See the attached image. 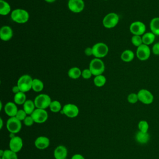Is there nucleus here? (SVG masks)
<instances>
[{
  "instance_id": "f257e3e1",
  "label": "nucleus",
  "mask_w": 159,
  "mask_h": 159,
  "mask_svg": "<svg viewBox=\"0 0 159 159\" xmlns=\"http://www.w3.org/2000/svg\"><path fill=\"white\" fill-rule=\"evenodd\" d=\"M11 19L17 24H25L29 19V12L23 9H16L11 12Z\"/></svg>"
},
{
  "instance_id": "f03ea898",
  "label": "nucleus",
  "mask_w": 159,
  "mask_h": 159,
  "mask_svg": "<svg viewBox=\"0 0 159 159\" xmlns=\"http://www.w3.org/2000/svg\"><path fill=\"white\" fill-rule=\"evenodd\" d=\"M89 69L94 76L102 75L105 70V65L101 58H94L89 63Z\"/></svg>"
},
{
  "instance_id": "7ed1b4c3",
  "label": "nucleus",
  "mask_w": 159,
  "mask_h": 159,
  "mask_svg": "<svg viewBox=\"0 0 159 159\" xmlns=\"http://www.w3.org/2000/svg\"><path fill=\"white\" fill-rule=\"evenodd\" d=\"M33 79L29 75H22L17 80V85L20 91L26 93L32 89Z\"/></svg>"
},
{
  "instance_id": "20e7f679",
  "label": "nucleus",
  "mask_w": 159,
  "mask_h": 159,
  "mask_svg": "<svg viewBox=\"0 0 159 159\" xmlns=\"http://www.w3.org/2000/svg\"><path fill=\"white\" fill-rule=\"evenodd\" d=\"M34 101L36 108L45 109L50 106V104L52 101L51 98L48 94H40L35 98Z\"/></svg>"
},
{
  "instance_id": "39448f33",
  "label": "nucleus",
  "mask_w": 159,
  "mask_h": 159,
  "mask_svg": "<svg viewBox=\"0 0 159 159\" xmlns=\"http://www.w3.org/2000/svg\"><path fill=\"white\" fill-rule=\"evenodd\" d=\"M93 56L95 58H102L105 57L109 52V48L107 45L103 42H98L95 43L93 47Z\"/></svg>"
},
{
  "instance_id": "423d86ee",
  "label": "nucleus",
  "mask_w": 159,
  "mask_h": 159,
  "mask_svg": "<svg viewBox=\"0 0 159 159\" xmlns=\"http://www.w3.org/2000/svg\"><path fill=\"white\" fill-rule=\"evenodd\" d=\"M119 21V16L115 12H110L103 18L102 25L106 29H112L117 25Z\"/></svg>"
},
{
  "instance_id": "0eeeda50",
  "label": "nucleus",
  "mask_w": 159,
  "mask_h": 159,
  "mask_svg": "<svg viewBox=\"0 0 159 159\" xmlns=\"http://www.w3.org/2000/svg\"><path fill=\"white\" fill-rule=\"evenodd\" d=\"M6 127L10 133L13 134H17L20 130L22 128L21 121L17 119L16 117H10L7 120Z\"/></svg>"
},
{
  "instance_id": "6e6552de",
  "label": "nucleus",
  "mask_w": 159,
  "mask_h": 159,
  "mask_svg": "<svg viewBox=\"0 0 159 159\" xmlns=\"http://www.w3.org/2000/svg\"><path fill=\"white\" fill-rule=\"evenodd\" d=\"M129 30L133 35L142 36L146 32V25L142 21H134L130 24Z\"/></svg>"
},
{
  "instance_id": "1a4fd4ad",
  "label": "nucleus",
  "mask_w": 159,
  "mask_h": 159,
  "mask_svg": "<svg viewBox=\"0 0 159 159\" xmlns=\"http://www.w3.org/2000/svg\"><path fill=\"white\" fill-rule=\"evenodd\" d=\"M139 101L144 104H150L153 102L154 96L152 92L147 89H141L137 93Z\"/></svg>"
},
{
  "instance_id": "9d476101",
  "label": "nucleus",
  "mask_w": 159,
  "mask_h": 159,
  "mask_svg": "<svg viewBox=\"0 0 159 159\" xmlns=\"http://www.w3.org/2000/svg\"><path fill=\"white\" fill-rule=\"evenodd\" d=\"M151 52L152 50L149 46L143 43L137 47L136 56L139 60L141 61H145L150 58Z\"/></svg>"
},
{
  "instance_id": "9b49d317",
  "label": "nucleus",
  "mask_w": 159,
  "mask_h": 159,
  "mask_svg": "<svg viewBox=\"0 0 159 159\" xmlns=\"http://www.w3.org/2000/svg\"><path fill=\"white\" fill-rule=\"evenodd\" d=\"M34 122L38 124L45 122L48 119V113L45 109L36 108L30 115Z\"/></svg>"
},
{
  "instance_id": "f8f14e48",
  "label": "nucleus",
  "mask_w": 159,
  "mask_h": 159,
  "mask_svg": "<svg viewBox=\"0 0 159 159\" xmlns=\"http://www.w3.org/2000/svg\"><path fill=\"white\" fill-rule=\"evenodd\" d=\"M63 114L70 118L76 117L79 114V108L74 104H66L62 108Z\"/></svg>"
},
{
  "instance_id": "ddd939ff",
  "label": "nucleus",
  "mask_w": 159,
  "mask_h": 159,
  "mask_svg": "<svg viewBox=\"0 0 159 159\" xmlns=\"http://www.w3.org/2000/svg\"><path fill=\"white\" fill-rule=\"evenodd\" d=\"M83 0H69L68 2V9L74 13H80L84 9Z\"/></svg>"
},
{
  "instance_id": "4468645a",
  "label": "nucleus",
  "mask_w": 159,
  "mask_h": 159,
  "mask_svg": "<svg viewBox=\"0 0 159 159\" xmlns=\"http://www.w3.org/2000/svg\"><path fill=\"white\" fill-rule=\"evenodd\" d=\"M9 148L11 150L17 153L22 148L23 142L22 139L19 136H12L9 141Z\"/></svg>"
},
{
  "instance_id": "2eb2a0df",
  "label": "nucleus",
  "mask_w": 159,
  "mask_h": 159,
  "mask_svg": "<svg viewBox=\"0 0 159 159\" xmlns=\"http://www.w3.org/2000/svg\"><path fill=\"white\" fill-rule=\"evenodd\" d=\"M13 31L9 25H3L0 29V38L3 41H8L12 39Z\"/></svg>"
},
{
  "instance_id": "dca6fc26",
  "label": "nucleus",
  "mask_w": 159,
  "mask_h": 159,
  "mask_svg": "<svg viewBox=\"0 0 159 159\" xmlns=\"http://www.w3.org/2000/svg\"><path fill=\"white\" fill-rule=\"evenodd\" d=\"M34 144L37 148L40 150H44L49 146L50 140L47 137L40 136L35 139Z\"/></svg>"
},
{
  "instance_id": "f3484780",
  "label": "nucleus",
  "mask_w": 159,
  "mask_h": 159,
  "mask_svg": "<svg viewBox=\"0 0 159 159\" xmlns=\"http://www.w3.org/2000/svg\"><path fill=\"white\" fill-rule=\"evenodd\" d=\"M17 111V107L15 102H7L4 106V112L10 117H16Z\"/></svg>"
},
{
  "instance_id": "a211bd4d",
  "label": "nucleus",
  "mask_w": 159,
  "mask_h": 159,
  "mask_svg": "<svg viewBox=\"0 0 159 159\" xmlns=\"http://www.w3.org/2000/svg\"><path fill=\"white\" fill-rule=\"evenodd\" d=\"M68 151L63 145H58L56 147L53 152V156L55 159H65L67 157Z\"/></svg>"
},
{
  "instance_id": "6ab92c4d",
  "label": "nucleus",
  "mask_w": 159,
  "mask_h": 159,
  "mask_svg": "<svg viewBox=\"0 0 159 159\" xmlns=\"http://www.w3.org/2000/svg\"><path fill=\"white\" fill-rule=\"evenodd\" d=\"M150 136L148 132H142L139 130L135 134V140L140 144L147 143L150 140Z\"/></svg>"
},
{
  "instance_id": "aec40b11",
  "label": "nucleus",
  "mask_w": 159,
  "mask_h": 159,
  "mask_svg": "<svg viewBox=\"0 0 159 159\" xmlns=\"http://www.w3.org/2000/svg\"><path fill=\"white\" fill-rule=\"evenodd\" d=\"M155 37L156 35L151 31L145 32L143 35H142L143 43L149 46L150 45L153 43L155 40Z\"/></svg>"
},
{
  "instance_id": "412c9836",
  "label": "nucleus",
  "mask_w": 159,
  "mask_h": 159,
  "mask_svg": "<svg viewBox=\"0 0 159 159\" xmlns=\"http://www.w3.org/2000/svg\"><path fill=\"white\" fill-rule=\"evenodd\" d=\"M150 31L155 35L159 36V17L152 18L150 22Z\"/></svg>"
},
{
  "instance_id": "4be33fe9",
  "label": "nucleus",
  "mask_w": 159,
  "mask_h": 159,
  "mask_svg": "<svg viewBox=\"0 0 159 159\" xmlns=\"http://www.w3.org/2000/svg\"><path fill=\"white\" fill-rule=\"evenodd\" d=\"M35 107H35L34 101L30 99L26 100V101L23 104V109L29 116H30L32 114V112L35 109Z\"/></svg>"
},
{
  "instance_id": "5701e85b",
  "label": "nucleus",
  "mask_w": 159,
  "mask_h": 159,
  "mask_svg": "<svg viewBox=\"0 0 159 159\" xmlns=\"http://www.w3.org/2000/svg\"><path fill=\"white\" fill-rule=\"evenodd\" d=\"M134 53L131 50H125L122 52L120 55L121 60L124 62H130L134 58Z\"/></svg>"
},
{
  "instance_id": "b1692460",
  "label": "nucleus",
  "mask_w": 159,
  "mask_h": 159,
  "mask_svg": "<svg viewBox=\"0 0 159 159\" xmlns=\"http://www.w3.org/2000/svg\"><path fill=\"white\" fill-rule=\"evenodd\" d=\"M11 11L10 4L6 1H0V14L2 16L8 15Z\"/></svg>"
},
{
  "instance_id": "393cba45",
  "label": "nucleus",
  "mask_w": 159,
  "mask_h": 159,
  "mask_svg": "<svg viewBox=\"0 0 159 159\" xmlns=\"http://www.w3.org/2000/svg\"><path fill=\"white\" fill-rule=\"evenodd\" d=\"M81 72L82 71L78 67H71L68 71V76L71 79L76 80L81 76Z\"/></svg>"
},
{
  "instance_id": "a878e982",
  "label": "nucleus",
  "mask_w": 159,
  "mask_h": 159,
  "mask_svg": "<svg viewBox=\"0 0 159 159\" xmlns=\"http://www.w3.org/2000/svg\"><path fill=\"white\" fill-rule=\"evenodd\" d=\"M26 101V95L25 93L20 91L14 94V102L18 105H23Z\"/></svg>"
},
{
  "instance_id": "bb28decb",
  "label": "nucleus",
  "mask_w": 159,
  "mask_h": 159,
  "mask_svg": "<svg viewBox=\"0 0 159 159\" xmlns=\"http://www.w3.org/2000/svg\"><path fill=\"white\" fill-rule=\"evenodd\" d=\"M44 87L43 83L38 78L33 79L32 89L35 92H40L43 90Z\"/></svg>"
},
{
  "instance_id": "cd10ccee",
  "label": "nucleus",
  "mask_w": 159,
  "mask_h": 159,
  "mask_svg": "<svg viewBox=\"0 0 159 159\" xmlns=\"http://www.w3.org/2000/svg\"><path fill=\"white\" fill-rule=\"evenodd\" d=\"M93 81H94V84L96 86L102 87L106 84V78L104 75H100L96 76L93 80Z\"/></svg>"
},
{
  "instance_id": "c85d7f7f",
  "label": "nucleus",
  "mask_w": 159,
  "mask_h": 159,
  "mask_svg": "<svg viewBox=\"0 0 159 159\" xmlns=\"http://www.w3.org/2000/svg\"><path fill=\"white\" fill-rule=\"evenodd\" d=\"M0 159H18V158L16 153L9 149L4 151V153Z\"/></svg>"
},
{
  "instance_id": "c756f323",
  "label": "nucleus",
  "mask_w": 159,
  "mask_h": 159,
  "mask_svg": "<svg viewBox=\"0 0 159 159\" xmlns=\"http://www.w3.org/2000/svg\"><path fill=\"white\" fill-rule=\"evenodd\" d=\"M50 109L53 112H58L61 110V103L57 100L52 101L50 104Z\"/></svg>"
},
{
  "instance_id": "7c9ffc66",
  "label": "nucleus",
  "mask_w": 159,
  "mask_h": 159,
  "mask_svg": "<svg viewBox=\"0 0 159 159\" xmlns=\"http://www.w3.org/2000/svg\"><path fill=\"white\" fill-rule=\"evenodd\" d=\"M139 130L142 132H148L149 129V124L147 120H142L138 124Z\"/></svg>"
},
{
  "instance_id": "2f4dec72",
  "label": "nucleus",
  "mask_w": 159,
  "mask_h": 159,
  "mask_svg": "<svg viewBox=\"0 0 159 159\" xmlns=\"http://www.w3.org/2000/svg\"><path fill=\"white\" fill-rule=\"evenodd\" d=\"M131 42L134 46H135L137 47H139L140 45L143 44L142 36H140V35H133L131 38Z\"/></svg>"
},
{
  "instance_id": "473e14b6",
  "label": "nucleus",
  "mask_w": 159,
  "mask_h": 159,
  "mask_svg": "<svg viewBox=\"0 0 159 159\" xmlns=\"http://www.w3.org/2000/svg\"><path fill=\"white\" fill-rule=\"evenodd\" d=\"M127 101L130 104L136 103L139 101V98H138L137 93H130L127 96Z\"/></svg>"
},
{
  "instance_id": "72a5a7b5",
  "label": "nucleus",
  "mask_w": 159,
  "mask_h": 159,
  "mask_svg": "<svg viewBox=\"0 0 159 159\" xmlns=\"http://www.w3.org/2000/svg\"><path fill=\"white\" fill-rule=\"evenodd\" d=\"M27 113L25 112L24 109H20V110H18L17 114L16 116V117L19 120L22 121L25 119V118L27 116Z\"/></svg>"
},
{
  "instance_id": "f704fd0d",
  "label": "nucleus",
  "mask_w": 159,
  "mask_h": 159,
  "mask_svg": "<svg viewBox=\"0 0 159 159\" xmlns=\"http://www.w3.org/2000/svg\"><path fill=\"white\" fill-rule=\"evenodd\" d=\"M92 75H93V74L89 68L84 69L81 72V76L84 79H86V80L89 79L92 76Z\"/></svg>"
},
{
  "instance_id": "c9c22d12",
  "label": "nucleus",
  "mask_w": 159,
  "mask_h": 159,
  "mask_svg": "<svg viewBox=\"0 0 159 159\" xmlns=\"http://www.w3.org/2000/svg\"><path fill=\"white\" fill-rule=\"evenodd\" d=\"M23 122L26 126H31L35 122L31 116H27L23 120Z\"/></svg>"
},
{
  "instance_id": "e433bc0d",
  "label": "nucleus",
  "mask_w": 159,
  "mask_h": 159,
  "mask_svg": "<svg viewBox=\"0 0 159 159\" xmlns=\"http://www.w3.org/2000/svg\"><path fill=\"white\" fill-rule=\"evenodd\" d=\"M152 52L155 55H159V42L155 43L152 47Z\"/></svg>"
},
{
  "instance_id": "4c0bfd02",
  "label": "nucleus",
  "mask_w": 159,
  "mask_h": 159,
  "mask_svg": "<svg viewBox=\"0 0 159 159\" xmlns=\"http://www.w3.org/2000/svg\"><path fill=\"white\" fill-rule=\"evenodd\" d=\"M84 53L86 56H91L93 55V48L92 47H87L84 50Z\"/></svg>"
},
{
  "instance_id": "58836bf2",
  "label": "nucleus",
  "mask_w": 159,
  "mask_h": 159,
  "mask_svg": "<svg viewBox=\"0 0 159 159\" xmlns=\"http://www.w3.org/2000/svg\"><path fill=\"white\" fill-rule=\"evenodd\" d=\"M71 159H85L84 157L81 154H75L72 156Z\"/></svg>"
},
{
  "instance_id": "ea45409f",
  "label": "nucleus",
  "mask_w": 159,
  "mask_h": 159,
  "mask_svg": "<svg viewBox=\"0 0 159 159\" xmlns=\"http://www.w3.org/2000/svg\"><path fill=\"white\" fill-rule=\"evenodd\" d=\"M12 92H13L14 94H16V93H19V92L20 91V89H19V88L18 87L17 85L14 86L12 87Z\"/></svg>"
},
{
  "instance_id": "a19ab883",
  "label": "nucleus",
  "mask_w": 159,
  "mask_h": 159,
  "mask_svg": "<svg viewBox=\"0 0 159 159\" xmlns=\"http://www.w3.org/2000/svg\"><path fill=\"white\" fill-rule=\"evenodd\" d=\"M44 1L48 3H52V2H54L56 0H44Z\"/></svg>"
},
{
  "instance_id": "79ce46f5",
  "label": "nucleus",
  "mask_w": 159,
  "mask_h": 159,
  "mask_svg": "<svg viewBox=\"0 0 159 159\" xmlns=\"http://www.w3.org/2000/svg\"><path fill=\"white\" fill-rule=\"evenodd\" d=\"M0 121H1V125H0V128L1 129L2 128V126H3V121H2V119L1 118L0 119Z\"/></svg>"
},
{
  "instance_id": "37998d69",
  "label": "nucleus",
  "mask_w": 159,
  "mask_h": 159,
  "mask_svg": "<svg viewBox=\"0 0 159 159\" xmlns=\"http://www.w3.org/2000/svg\"><path fill=\"white\" fill-rule=\"evenodd\" d=\"M2 101H0V111L2 110Z\"/></svg>"
},
{
  "instance_id": "c03bdc74",
  "label": "nucleus",
  "mask_w": 159,
  "mask_h": 159,
  "mask_svg": "<svg viewBox=\"0 0 159 159\" xmlns=\"http://www.w3.org/2000/svg\"><path fill=\"white\" fill-rule=\"evenodd\" d=\"M0 1H6V0H0Z\"/></svg>"
},
{
  "instance_id": "a18cd8bd",
  "label": "nucleus",
  "mask_w": 159,
  "mask_h": 159,
  "mask_svg": "<svg viewBox=\"0 0 159 159\" xmlns=\"http://www.w3.org/2000/svg\"><path fill=\"white\" fill-rule=\"evenodd\" d=\"M105 1H107V0H105Z\"/></svg>"
},
{
  "instance_id": "49530a36",
  "label": "nucleus",
  "mask_w": 159,
  "mask_h": 159,
  "mask_svg": "<svg viewBox=\"0 0 159 159\" xmlns=\"http://www.w3.org/2000/svg\"><path fill=\"white\" fill-rule=\"evenodd\" d=\"M65 159H67V158H65Z\"/></svg>"
},
{
  "instance_id": "de8ad7c7",
  "label": "nucleus",
  "mask_w": 159,
  "mask_h": 159,
  "mask_svg": "<svg viewBox=\"0 0 159 159\" xmlns=\"http://www.w3.org/2000/svg\"><path fill=\"white\" fill-rule=\"evenodd\" d=\"M68 1H69V0H68Z\"/></svg>"
}]
</instances>
